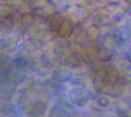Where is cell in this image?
I'll use <instances>...</instances> for the list:
<instances>
[{"label": "cell", "mask_w": 131, "mask_h": 117, "mask_svg": "<svg viewBox=\"0 0 131 117\" xmlns=\"http://www.w3.org/2000/svg\"><path fill=\"white\" fill-rule=\"evenodd\" d=\"M101 47L107 48L111 50H116V44L114 40L112 38L109 32H107L102 35H101Z\"/></svg>", "instance_id": "cell-28"}, {"label": "cell", "mask_w": 131, "mask_h": 117, "mask_svg": "<svg viewBox=\"0 0 131 117\" xmlns=\"http://www.w3.org/2000/svg\"><path fill=\"white\" fill-rule=\"evenodd\" d=\"M48 32L49 30L45 21L38 19L35 24H34L31 27L25 31V34L28 38L42 41L45 39Z\"/></svg>", "instance_id": "cell-8"}, {"label": "cell", "mask_w": 131, "mask_h": 117, "mask_svg": "<svg viewBox=\"0 0 131 117\" xmlns=\"http://www.w3.org/2000/svg\"><path fill=\"white\" fill-rule=\"evenodd\" d=\"M15 28L14 24L9 18L4 22L1 24V28H0V38H5L7 35H8Z\"/></svg>", "instance_id": "cell-27"}, {"label": "cell", "mask_w": 131, "mask_h": 117, "mask_svg": "<svg viewBox=\"0 0 131 117\" xmlns=\"http://www.w3.org/2000/svg\"><path fill=\"white\" fill-rule=\"evenodd\" d=\"M107 64L104 62H102L101 61L94 60L92 61H90L88 63V66H87V69L92 73L94 75L97 76L98 74H100L106 67Z\"/></svg>", "instance_id": "cell-20"}, {"label": "cell", "mask_w": 131, "mask_h": 117, "mask_svg": "<svg viewBox=\"0 0 131 117\" xmlns=\"http://www.w3.org/2000/svg\"><path fill=\"white\" fill-rule=\"evenodd\" d=\"M14 0H0V2H5V3H10L12 4Z\"/></svg>", "instance_id": "cell-43"}, {"label": "cell", "mask_w": 131, "mask_h": 117, "mask_svg": "<svg viewBox=\"0 0 131 117\" xmlns=\"http://www.w3.org/2000/svg\"><path fill=\"white\" fill-rule=\"evenodd\" d=\"M104 8H106V10H107V14H108L109 15H111L112 14H114V12H116V11L119 9L118 6H117V5H108V4L105 5H104Z\"/></svg>", "instance_id": "cell-38"}, {"label": "cell", "mask_w": 131, "mask_h": 117, "mask_svg": "<svg viewBox=\"0 0 131 117\" xmlns=\"http://www.w3.org/2000/svg\"><path fill=\"white\" fill-rule=\"evenodd\" d=\"M128 88H130V87H125L124 84H122L119 81L118 83H117L111 87H106L103 94L108 96L109 97H111L113 100H117V99H120V98L123 97L124 96H125L126 91L127 90Z\"/></svg>", "instance_id": "cell-11"}, {"label": "cell", "mask_w": 131, "mask_h": 117, "mask_svg": "<svg viewBox=\"0 0 131 117\" xmlns=\"http://www.w3.org/2000/svg\"><path fill=\"white\" fill-rule=\"evenodd\" d=\"M121 1V0H107V4H108V5H117V6H119Z\"/></svg>", "instance_id": "cell-39"}, {"label": "cell", "mask_w": 131, "mask_h": 117, "mask_svg": "<svg viewBox=\"0 0 131 117\" xmlns=\"http://www.w3.org/2000/svg\"><path fill=\"white\" fill-rule=\"evenodd\" d=\"M78 10H79V8L78 7L77 5H69V6H68L66 11H65V14L70 15H76L77 13L78 12Z\"/></svg>", "instance_id": "cell-36"}, {"label": "cell", "mask_w": 131, "mask_h": 117, "mask_svg": "<svg viewBox=\"0 0 131 117\" xmlns=\"http://www.w3.org/2000/svg\"><path fill=\"white\" fill-rule=\"evenodd\" d=\"M64 15L65 14L61 11H54L45 18L44 21L46 25L48 26L49 31H53V32L57 31V30L58 29L59 26L61 25L64 19Z\"/></svg>", "instance_id": "cell-9"}, {"label": "cell", "mask_w": 131, "mask_h": 117, "mask_svg": "<svg viewBox=\"0 0 131 117\" xmlns=\"http://www.w3.org/2000/svg\"><path fill=\"white\" fill-rule=\"evenodd\" d=\"M36 86V77L34 74H28L25 80L18 85L17 94L26 93ZM15 93V94H16Z\"/></svg>", "instance_id": "cell-15"}, {"label": "cell", "mask_w": 131, "mask_h": 117, "mask_svg": "<svg viewBox=\"0 0 131 117\" xmlns=\"http://www.w3.org/2000/svg\"><path fill=\"white\" fill-rule=\"evenodd\" d=\"M26 36L25 31L21 28H14V30L5 38H8L11 40H13L19 44L20 41H22Z\"/></svg>", "instance_id": "cell-29"}, {"label": "cell", "mask_w": 131, "mask_h": 117, "mask_svg": "<svg viewBox=\"0 0 131 117\" xmlns=\"http://www.w3.org/2000/svg\"><path fill=\"white\" fill-rule=\"evenodd\" d=\"M100 47L95 45L94 44L88 41L81 47H80V51L82 55L85 57L88 62L97 60Z\"/></svg>", "instance_id": "cell-12"}, {"label": "cell", "mask_w": 131, "mask_h": 117, "mask_svg": "<svg viewBox=\"0 0 131 117\" xmlns=\"http://www.w3.org/2000/svg\"><path fill=\"white\" fill-rule=\"evenodd\" d=\"M130 52H131V48H128L127 51H126V54H127V59H128V61H130L131 60V55H130Z\"/></svg>", "instance_id": "cell-42"}, {"label": "cell", "mask_w": 131, "mask_h": 117, "mask_svg": "<svg viewBox=\"0 0 131 117\" xmlns=\"http://www.w3.org/2000/svg\"><path fill=\"white\" fill-rule=\"evenodd\" d=\"M15 7L14 5L5 2H0V23L4 22L15 13Z\"/></svg>", "instance_id": "cell-18"}, {"label": "cell", "mask_w": 131, "mask_h": 117, "mask_svg": "<svg viewBox=\"0 0 131 117\" xmlns=\"http://www.w3.org/2000/svg\"><path fill=\"white\" fill-rule=\"evenodd\" d=\"M45 1H46V2H47L48 4H49L50 5H51V6H53V7L54 8L55 5H56L60 0H45Z\"/></svg>", "instance_id": "cell-40"}, {"label": "cell", "mask_w": 131, "mask_h": 117, "mask_svg": "<svg viewBox=\"0 0 131 117\" xmlns=\"http://www.w3.org/2000/svg\"><path fill=\"white\" fill-rule=\"evenodd\" d=\"M119 71L123 77L130 78L131 77V62L130 61H125L121 62L117 67Z\"/></svg>", "instance_id": "cell-30"}, {"label": "cell", "mask_w": 131, "mask_h": 117, "mask_svg": "<svg viewBox=\"0 0 131 117\" xmlns=\"http://www.w3.org/2000/svg\"><path fill=\"white\" fill-rule=\"evenodd\" d=\"M106 87H111L118 83L122 77L118 68L114 66L107 65L104 70L97 75Z\"/></svg>", "instance_id": "cell-5"}, {"label": "cell", "mask_w": 131, "mask_h": 117, "mask_svg": "<svg viewBox=\"0 0 131 117\" xmlns=\"http://www.w3.org/2000/svg\"><path fill=\"white\" fill-rule=\"evenodd\" d=\"M125 3H127V4H128V5H131V0H123Z\"/></svg>", "instance_id": "cell-44"}, {"label": "cell", "mask_w": 131, "mask_h": 117, "mask_svg": "<svg viewBox=\"0 0 131 117\" xmlns=\"http://www.w3.org/2000/svg\"><path fill=\"white\" fill-rule=\"evenodd\" d=\"M91 5H92V8H95L97 7H102L104 6L105 5H107V0H91Z\"/></svg>", "instance_id": "cell-37"}, {"label": "cell", "mask_w": 131, "mask_h": 117, "mask_svg": "<svg viewBox=\"0 0 131 117\" xmlns=\"http://www.w3.org/2000/svg\"><path fill=\"white\" fill-rule=\"evenodd\" d=\"M114 56L120 61V63L123 62V61H128L126 51H119V50H114Z\"/></svg>", "instance_id": "cell-35"}, {"label": "cell", "mask_w": 131, "mask_h": 117, "mask_svg": "<svg viewBox=\"0 0 131 117\" xmlns=\"http://www.w3.org/2000/svg\"><path fill=\"white\" fill-rule=\"evenodd\" d=\"M67 3H68V5H75L78 4V0H66Z\"/></svg>", "instance_id": "cell-41"}, {"label": "cell", "mask_w": 131, "mask_h": 117, "mask_svg": "<svg viewBox=\"0 0 131 117\" xmlns=\"http://www.w3.org/2000/svg\"><path fill=\"white\" fill-rule=\"evenodd\" d=\"M88 61L79 51L73 50L67 57L63 58V66L74 72L85 69L88 66Z\"/></svg>", "instance_id": "cell-2"}, {"label": "cell", "mask_w": 131, "mask_h": 117, "mask_svg": "<svg viewBox=\"0 0 131 117\" xmlns=\"http://www.w3.org/2000/svg\"><path fill=\"white\" fill-rule=\"evenodd\" d=\"M113 113L118 117H131L130 108L119 103L114 104Z\"/></svg>", "instance_id": "cell-24"}, {"label": "cell", "mask_w": 131, "mask_h": 117, "mask_svg": "<svg viewBox=\"0 0 131 117\" xmlns=\"http://www.w3.org/2000/svg\"><path fill=\"white\" fill-rule=\"evenodd\" d=\"M74 72L64 66L52 69L50 79L62 84H68L72 79Z\"/></svg>", "instance_id": "cell-6"}, {"label": "cell", "mask_w": 131, "mask_h": 117, "mask_svg": "<svg viewBox=\"0 0 131 117\" xmlns=\"http://www.w3.org/2000/svg\"><path fill=\"white\" fill-rule=\"evenodd\" d=\"M78 18L75 15L65 14L64 19L57 30L58 38L61 39H71Z\"/></svg>", "instance_id": "cell-3"}, {"label": "cell", "mask_w": 131, "mask_h": 117, "mask_svg": "<svg viewBox=\"0 0 131 117\" xmlns=\"http://www.w3.org/2000/svg\"><path fill=\"white\" fill-rule=\"evenodd\" d=\"M107 117H118V116H117L116 115H114V114H111V115H110V116H107Z\"/></svg>", "instance_id": "cell-45"}, {"label": "cell", "mask_w": 131, "mask_h": 117, "mask_svg": "<svg viewBox=\"0 0 131 117\" xmlns=\"http://www.w3.org/2000/svg\"><path fill=\"white\" fill-rule=\"evenodd\" d=\"M127 16L123 12L121 11V10H117L116 12H114V14H112L111 15V20H113L114 21H115L116 23H117L118 25L120 23H121Z\"/></svg>", "instance_id": "cell-33"}, {"label": "cell", "mask_w": 131, "mask_h": 117, "mask_svg": "<svg viewBox=\"0 0 131 117\" xmlns=\"http://www.w3.org/2000/svg\"><path fill=\"white\" fill-rule=\"evenodd\" d=\"M52 69L48 67L41 66L40 68L34 74L36 77L43 78V79H50V76L51 74Z\"/></svg>", "instance_id": "cell-32"}, {"label": "cell", "mask_w": 131, "mask_h": 117, "mask_svg": "<svg viewBox=\"0 0 131 117\" xmlns=\"http://www.w3.org/2000/svg\"><path fill=\"white\" fill-rule=\"evenodd\" d=\"M94 14V11L93 8H79L78 12L75 16L81 21H91V18Z\"/></svg>", "instance_id": "cell-25"}, {"label": "cell", "mask_w": 131, "mask_h": 117, "mask_svg": "<svg viewBox=\"0 0 131 117\" xmlns=\"http://www.w3.org/2000/svg\"><path fill=\"white\" fill-rule=\"evenodd\" d=\"M18 48V43L8 38H0V52L12 55Z\"/></svg>", "instance_id": "cell-14"}, {"label": "cell", "mask_w": 131, "mask_h": 117, "mask_svg": "<svg viewBox=\"0 0 131 117\" xmlns=\"http://www.w3.org/2000/svg\"><path fill=\"white\" fill-rule=\"evenodd\" d=\"M26 117H35V116H26Z\"/></svg>", "instance_id": "cell-46"}, {"label": "cell", "mask_w": 131, "mask_h": 117, "mask_svg": "<svg viewBox=\"0 0 131 117\" xmlns=\"http://www.w3.org/2000/svg\"><path fill=\"white\" fill-rule=\"evenodd\" d=\"M19 18H20L21 27L25 31H26L30 27H31L38 21V19L29 11L19 12Z\"/></svg>", "instance_id": "cell-16"}, {"label": "cell", "mask_w": 131, "mask_h": 117, "mask_svg": "<svg viewBox=\"0 0 131 117\" xmlns=\"http://www.w3.org/2000/svg\"><path fill=\"white\" fill-rule=\"evenodd\" d=\"M114 56V51L108 49L104 47H101L99 49L98 55H97V60L101 61L102 62H104L107 64L111 61V59Z\"/></svg>", "instance_id": "cell-22"}, {"label": "cell", "mask_w": 131, "mask_h": 117, "mask_svg": "<svg viewBox=\"0 0 131 117\" xmlns=\"http://www.w3.org/2000/svg\"><path fill=\"white\" fill-rule=\"evenodd\" d=\"M111 21V15L107 14H100L94 13L92 18H91V23L97 26L100 28H107L109 23Z\"/></svg>", "instance_id": "cell-17"}, {"label": "cell", "mask_w": 131, "mask_h": 117, "mask_svg": "<svg viewBox=\"0 0 131 117\" xmlns=\"http://www.w3.org/2000/svg\"><path fill=\"white\" fill-rule=\"evenodd\" d=\"M119 10H121V11H123L127 17H130V12H131V7L130 5L125 3L123 0L121 1L120 5L118 6Z\"/></svg>", "instance_id": "cell-34"}, {"label": "cell", "mask_w": 131, "mask_h": 117, "mask_svg": "<svg viewBox=\"0 0 131 117\" xmlns=\"http://www.w3.org/2000/svg\"><path fill=\"white\" fill-rule=\"evenodd\" d=\"M68 102L77 108H84L90 104L91 101L90 92L83 87H71L66 92Z\"/></svg>", "instance_id": "cell-1"}, {"label": "cell", "mask_w": 131, "mask_h": 117, "mask_svg": "<svg viewBox=\"0 0 131 117\" xmlns=\"http://www.w3.org/2000/svg\"><path fill=\"white\" fill-rule=\"evenodd\" d=\"M117 30L121 36V38L127 41H130L131 37V28L127 27L123 24H119V25L117 26Z\"/></svg>", "instance_id": "cell-31"}, {"label": "cell", "mask_w": 131, "mask_h": 117, "mask_svg": "<svg viewBox=\"0 0 131 117\" xmlns=\"http://www.w3.org/2000/svg\"><path fill=\"white\" fill-rule=\"evenodd\" d=\"M49 103L47 100H35L31 103L25 114L26 116L45 117L49 109Z\"/></svg>", "instance_id": "cell-7"}, {"label": "cell", "mask_w": 131, "mask_h": 117, "mask_svg": "<svg viewBox=\"0 0 131 117\" xmlns=\"http://www.w3.org/2000/svg\"><path fill=\"white\" fill-rule=\"evenodd\" d=\"M51 53L62 58L67 57L74 50V44L70 39H61L58 38L51 42Z\"/></svg>", "instance_id": "cell-4"}, {"label": "cell", "mask_w": 131, "mask_h": 117, "mask_svg": "<svg viewBox=\"0 0 131 117\" xmlns=\"http://www.w3.org/2000/svg\"><path fill=\"white\" fill-rule=\"evenodd\" d=\"M18 85L9 77L0 82V96L2 97H15Z\"/></svg>", "instance_id": "cell-13"}, {"label": "cell", "mask_w": 131, "mask_h": 117, "mask_svg": "<svg viewBox=\"0 0 131 117\" xmlns=\"http://www.w3.org/2000/svg\"><path fill=\"white\" fill-rule=\"evenodd\" d=\"M47 87L50 91V93H65L68 90V87L66 84H62L54 81L51 79H48L47 83Z\"/></svg>", "instance_id": "cell-21"}, {"label": "cell", "mask_w": 131, "mask_h": 117, "mask_svg": "<svg viewBox=\"0 0 131 117\" xmlns=\"http://www.w3.org/2000/svg\"><path fill=\"white\" fill-rule=\"evenodd\" d=\"M28 74H27L25 72H22L21 71H18L16 69L12 68L9 71L8 77L11 80H12L14 82H15L17 84H19L25 80V78L28 77Z\"/></svg>", "instance_id": "cell-26"}, {"label": "cell", "mask_w": 131, "mask_h": 117, "mask_svg": "<svg viewBox=\"0 0 131 117\" xmlns=\"http://www.w3.org/2000/svg\"><path fill=\"white\" fill-rule=\"evenodd\" d=\"M44 45L45 42L42 40L27 38L21 41V48L27 54H28L36 51H40Z\"/></svg>", "instance_id": "cell-10"}, {"label": "cell", "mask_w": 131, "mask_h": 117, "mask_svg": "<svg viewBox=\"0 0 131 117\" xmlns=\"http://www.w3.org/2000/svg\"><path fill=\"white\" fill-rule=\"evenodd\" d=\"M112 101V99L105 94H100L97 96L93 100L94 103L102 110H107L111 108Z\"/></svg>", "instance_id": "cell-19"}, {"label": "cell", "mask_w": 131, "mask_h": 117, "mask_svg": "<svg viewBox=\"0 0 131 117\" xmlns=\"http://www.w3.org/2000/svg\"><path fill=\"white\" fill-rule=\"evenodd\" d=\"M86 30H87V34H88V41H90L91 43H94L95 41L101 35V28L91 23L88 26Z\"/></svg>", "instance_id": "cell-23"}]
</instances>
